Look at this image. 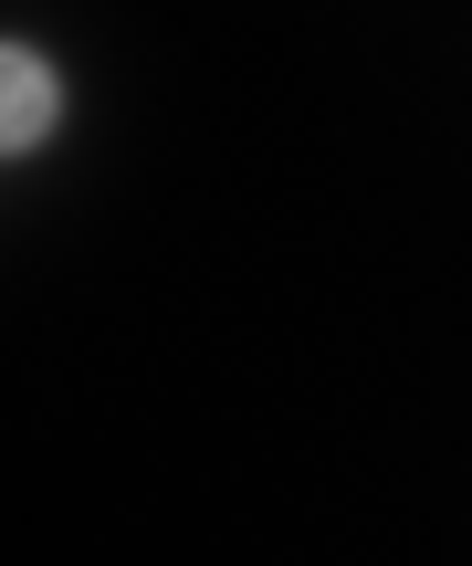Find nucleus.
<instances>
[{
  "instance_id": "nucleus-1",
  "label": "nucleus",
  "mask_w": 472,
  "mask_h": 566,
  "mask_svg": "<svg viewBox=\"0 0 472 566\" xmlns=\"http://www.w3.org/2000/svg\"><path fill=\"white\" fill-rule=\"evenodd\" d=\"M53 126H63V74L32 42H0V158H32Z\"/></svg>"
}]
</instances>
